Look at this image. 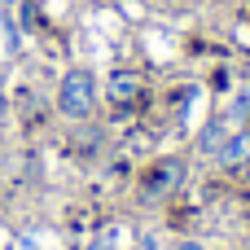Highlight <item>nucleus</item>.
I'll return each instance as SVG.
<instances>
[{
	"instance_id": "nucleus-1",
	"label": "nucleus",
	"mask_w": 250,
	"mask_h": 250,
	"mask_svg": "<svg viewBox=\"0 0 250 250\" xmlns=\"http://www.w3.org/2000/svg\"><path fill=\"white\" fill-rule=\"evenodd\" d=\"M92 105H97V79L88 70H70L57 88V110L66 119H88Z\"/></svg>"
},
{
	"instance_id": "nucleus-2",
	"label": "nucleus",
	"mask_w": 250,
	"mask_h": 250,
	"mask_svg": "<svg viewBox=\"0 0 250 250\" xmlns=\"http://www.w3.org/2000/svg\"><path fill=\"white\" fill-rule=\"evenodd\" d=\"M105 92H110V105H136V101L145 97V79H141L136 70L119 66V70H110V79H105Z\"/></svg>"
},
{
	"instance_id": "nucleus-3",
	"label": "nucleus",
	"mask_w": 250,
	"mask_h": 250,
	"mask_svg": "<svg viewBox=\"0 0 250 250\" xmlns=\"http://www.w3.org/2000/svg\"><path fill=\"white\" fill-rule=\"evenodd\" d=\"M185 176V163H176V158H163V163H154L149 171H145V193L149 198H163V193H171L176 189V180Z\"/></svg>"
},
{
	"instance_id": "nucleus-4",
	"label": "nucleus",
	"mask_w": 250,
	"mask_h": 250,
	"mask_svg": "<svg viewBox=\"0 0 250 250\" xmlns=\"http://www.w3.org/2000/svg\"><path fill=\"white\" fill-rule=\"evenodd\" d=\"M215 163H220V167H242V163H250V127L233 132L229 141H220V149H215Z\"/></svg>"
},
{
	"instance_id": "nucleus-5",
	"label": "nucleus",
	"mask_w": 250,
	"mask_h": 250,
	"mask_svg": "<svg viewBox=\"0 0 250 250\" xmlns=\"http://www.w3.org/2000/svg\"><path fill=\"white\" fill-rule=\"evenodd\" d=\"M229 119H233V123H250V83L237 92V97H233V105H229Z\"/></svg>"
},
{
	"instance_id": "nucleus-6",
	"label": "nucleus",
	"mask_w": 250,
	"mask_h": 250,
	"mask_svg": "<svg viewBox=\"0 0 250 250\" xmlns=\"http://www.w3.org/2000/svg\"><path fill=\"white\" fill-rule=\"evenodd\" d=\"M119 246H123V229H105L101 237L88 242V250H119Z\"/></svg>"
},
{
	"instance_id": "nucleus-7",
	"label": "nucleus",
	"mask_w": 250,
	"mask_h": 250,
	"mask_svg": "<svg viewBox=\"0 0 250 250\" xmlns=\"http://www.w3.org/2000/svg\"><path fill=\"white\" fill-rule=\"evenodd\" d=\"M180 250H202V246H198V242H185V246H180Z\"/></svg>"
},
{
	"instance_id": "nucleus-8",
	"label": "nucleus",
	"mask_w": 250,
	"mask_h": 250,
	"mask_svg": "<svg viewBox=\"0 0 250 250\" xmlns=\"http://www.w3.org/2000/svg\"><path fill=\"white\" fill-rule=\"evenodd\" d=\"M4 110H9V101H4V97H0V119H4Z\"/></svg>"
},
{
	"instance_id": "nucleus-9",
	"label": "nucleus",
	"mask_w": 250,
	"mask_h": 250,
	"mask_svg": "<svg viewBox=\"0 0 250 250\" xmlns=\"http://www.w3.org/2000/svg\"><path fill=\"white\" fill-rule=\"evenodd\" d=\"M9 4H18V0H0V9H9Z\"/></svg>"
},
{
	"instance_id": "nucleus-10",
	"label": "nucleus",
	"mask_w": 250,
	"mask_h": 250,
	"mask_svg": "<svg viewBox=\"0 0 250 250\" xmlns=\"http://www.w3.org/2000/svg\"><path fill=\"white\" fill-rule=\"evenodd\" d=\"M246 180H250V163H246Z\"/></svg>"
}]
</instances>
